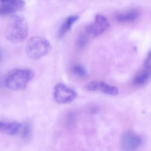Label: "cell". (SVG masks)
I'll list each match as a JSON object with an SVG mask.
<instances>
[{
  "label": "cell",
  "instance_id": "17",
  "mask_svg": "<svg viewBox=\"0 0 151 151\" xmlns=\"http://www.w3.org/2000/svg\"><path fill=\"white\" fill-rule=\"evenodd\" d=\"M144 66L147 69H151V50H150L148 53L145 60L144 61Z\"/></svg>",
  "mask_w": 151,
  "mask_h": 151
},
{
  "label": "cell",
  "instance_id": "10",
  "mask_svg": "<svg viewBox=\"0 0 151 151\" xmlns=\"http://www.w3.org/2000/svg\"><path fill=\"white\" fill-rule=\"evenodd\" d=\"M139 11L136 9H132L124 13L116 14L115 15V19L119 22H130L136 21L139 17Z\"/></svg>",
  "mask_w": 151,
  "mask_h": 151
},
{
  "label": "cell",
  "instance_id": "4",
  "mask_svg": "<svg viewBox=\"0 0 151 151\" xmlns=\"http://www.w3.org/2000/svg\"><path fill=\"white\" fill-rule=\"evenodd\" d=\"M77 96L76 92L63 83H59L54 88L53 96L55 100L60 104L70 103Z\"/></svg>",
  "mask_w": 151,
  "mask_h": 151
},
{
  "label": "cell",
  "instance_id": "8",
  "mask_svg": "<svg viewBox=\"0 0 151 151\" xmlns=\"http://www.w3.org/2000/svg\"><path fill=\"white\" fill-rule=\"evenodd\" d=\"M22 126L17 122H0V130L8 135L14 136L19 133Z\"/></svg>",
  "mask_w": 151,
  "mask_h": 151
},
{
  "label": "cell",
  "instance_id": "14",
  "mask_svg": "<svg viewBox=\"0 0 151 151\" xmlns=\"http://www.w3.org/2000/svg\"><path fill=\"white\" fill-rule=\"evenodd\" d=\"M72 70L75 75L85 77L87 75V71L86 69L80 64H75L72 67Z\"/></svg>",
  "mask_w": 151,
  "mask_h": 151
},
{
  "label": "cell",
  "instance_id": "7",
  "mask_svg": "<svg viewBox=\"0 0 151 151\" xmlns=\"http://www.w3.org/2000/svg\"><path fill=\"white\" fill-rule=\"evenodd\" d=\"M25 2L20 0H4L0 1V14L6 16L22 10Z\"/></svg>",
  "mask_w": 151,
  "mask_h": 151
},
{
  "label": "cell",
  "instance_id": "1",
  "mask_svg": "<svg viewBox=\"0 0 151 151\" xmlns=\"http://www.w3.org/2000/svg\"><path fill=\"white\" fill-rule=\"evenodd\" d=\"M28 34V26L24 17L14 15L8 21L5 29V36L9 42L13 43L22 42Z\"/></svg>",
  "mask_w": 151,
  "mask_h": 151
},
{
  "label": "cell",
  "instance_id": "11",
  "mask_svg": "<svg viewBox=\"0 0 151 151\" xmlns=\"http://www.w3.org/2000/svg\"><path fill=\"white\" fill-rule=\"evenodd\" d=\"M151 75V70L146 69L143 70L136 75L133 82L136 85H143L148 81Z\"/></svg>",
  "mask_w": 151,
  "mask_h": 151
},
{
  "label": "cell",
  "instance_id": "15",
  "mask_svg": "<svg viewBox=\"0 0 151 151\" xmlns=\"http://www.w3.org/2000/svg\"><path fill=\"white\" fill-rule=\"evenodd\" d=\"M99 81H92V82L89 83L88 84L86 85V90L89 91H99Z\"/></svg>",
  "mask_w": 151,
  "mask_h": 151
},
{
  "label": "cell",
  "instance_id": "2",
  "mask_svg": "<svg viewBox=\"0 0 151 151\" xmlns=\"http://www.w3.org/2000/svg\"><path fill=\"white\" fill-rule=\"evenodd\" d=\"M33 70L28 68H16L8 72L5 79L6 86L13 91H21L26 88L34 77Z\"/></svg>",
  "mask_w": 151,
  "mask_h": 151
},
{
  "label": "cell",
  "instance_id": "13",
  "mask_svg": "<svg viewBox=\"0 0 151 151\" xmlns=\"http://www.w3.org/2000/svg\"><path fill=\"white\" fill-rule=\"evenodd\" d=\"M89 41V38L87 35L82 33L78 35L76 41L77 47L79 49H83L86 46Z\"/></svg>",
  "mask_w": 151,
  "mask_h": 151
},
{
  "label": "cell",
  "instance_id": "16",
  "mask_svg": "<svg viewBox=\"0 0 151 151\" xmlns=\"http://www.w3.org/2000/svg\"><path fill=\"white\" fill-rule=\"evenodd\" d=\"M31 134V127L29 124H26L23 129L22 136L25 139H27L30 137Z\"/></svg>",
  "mask_w": 151,
  "mask_h": 151
},
{
  "label": "cell",
  "instance_id": "6",
  "mask_svg": "<svg viewBox=\"0 0 151 151\" xmlns=\"http://www.w3.org/2000/svg\"><path fill=\"white\" fill-rule=\"evenodd\" d=\"M141 137L132 132L128 131L123 135L121 139V146L124 151H135L141 145Z\"/></svg>",
  "mask_w": 151,
  "mask_h": 151
},
{
  "label": "cell",
  "instance_id": "3",
  "mask_svg": "<svg viewBox=\"0 0 151 151\" xmlns=\"http://www.w3.org/2000/svg\"><path fill=\"white\" fill-rule=\"evenodd\" d=\"M51 48V43L47 39L42 36H34L28 40L25 51L29 58L37 60L48 54Z\"/></svg>",
  "mask_w": 151,
  "mask_h": 151
},
{
  "label": "cell",
  "instance_id": "5",
  "mask_svg": "<svg viewBox=\"0 0 151 151\" xmlns=\"http://www.w3.org/2000/svg\"><path fill=\"white\" fill-rule=\"evenodd\" d=\"M109 26L110 24L107 17L102 15L97 14L93 22L86 26L85 30L88 35L96 37L103 34L109 28Z\"/></svg>",
  "mask_w": 151,
  "mask_h": 151
},
{
  "label": "cell",
  "instance_id": "12",
  "mask_svg": "<svg viewBox=\"0 0 151 151\" xmlns=\"http://www.w3.org/2000/svg\"><path fill=\"white\" fill-rule=\"evenodd\" d=\"M99 91H100L105 94L112 96H116L118 93V89L116 87L108 84L102 81L100 82Z\"/></svg>",
  "mask_w": 151,
  "mask_h": 151
},
{
  "label": "cell",
  "instance_id": "9",
  "mask_svg": "<svg viewBox=\"0 0 151 151\" xmlns=\"http://www.w3.org/2000/svg\"><path fill=\"white\" fill-rule=\"evenodd\" d=\"M79 19L77 15H70L65 19L59 28L58 32V37L60 38L64 37L73 26V24Z\"/></svg>",
  "mask_w": 151,
  "mask_h": 151
}]
</instances>
